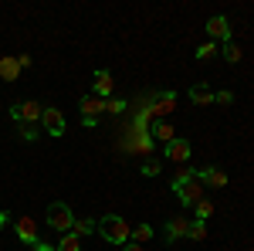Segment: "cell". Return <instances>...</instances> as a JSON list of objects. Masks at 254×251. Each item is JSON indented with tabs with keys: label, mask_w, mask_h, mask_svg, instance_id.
<instances>
[{
	"label": "cell",
	"mask_w": 254,
	"mask_h": 251,
	"mask_svg": "<svg viewBox=\"0 0 254 251\" xmlns=\"http://www.w3.org/2000/svg\"><path fill=\"white\" fill-rule=\"evenodd\" d=\"M109 245H129V224H126V217H119V214H105V217H98V228H95Z\"/></svg>",
	"instance_id": "1"
},
{
	"label": "cell",
	"mask_w": 254,
	"mask_h": 251,
	"mask_svg": "<svg viewBox=\"0 0 254 251\" xmlns=\"http://www.w3.org/2000/svg\"><path fill=\"white\" fill-rule=\"evenodd\" d=\"M14 234H17L27 248H34V251H55V245H44V241H41L38 221H34V217H17V221H14Z\"/></svg>",
	"instance_id": "2"
},
{
	"label": "cell",
	"mask_w": 254,
	"mask_h": 251,
	"mask_svg": "<svg viewBox=\"0 0 254 251\" xmlns=\"http://www.w3.org/2000/svg\"><path fill=\"white\" fill-rule=\"evenodd\" d=\"M44 221H48V228H51L55 234H68V231H71V224H75V217H71V207H68V204H61V200H55V204L48 207Z\"/></svg>",
	"instance_id": "3"
},
{
	"label": "cell",
	"mask_w": 254,
	"mask_h": 251,
	"mask_svg": "<svg viewBox=\"0 0 254 251\" xmlns=\"http://www.w3.org/2000/svg\"><path fill=\"white\" fill-rule=\"evenodd\" d=\"M78 112H81V126L95 129L98 122H102V116H105V102H102V98H95V95H81Z\"/></svg>",
	"instance_id": "4"
},
{
	"label": "cell",
	"mask_w": 254,
	"mask_h": 251,
	"mask_svg": "<svg viewBox=\"0 0 254 251\" xmlns=\"http://www.w3.org/2000/svg\"><path fill=\"white\" fill-rule=\"evenodd\" d=\"M41 112H44V105L41 102H14L10 105V116L17 119V126H41Z\"/></svg>",
	"instance_id": "5"
},
{
	"label": "cell",
	"mask_w": 254,
	"mask_h": 251,
	"mask_svg": "<svg viewBox=\"0 0 254 251\" xmlns=\"http://www.w3.org/2000/svg\"><path fill=\"white\" fill-rule=\"evenodd\" d=\"M176 92L173 88H166V92H156V95H149V116H156V119H163V116H170V112H176Z\"/></svg>",
	"instance_id": "6"
},
{
	"label": "cell",
	"mask_w": 254,
	"mask_h": 251,
	"mask_svg": "<svg viewBox=\"0 0 254 251\" xmlns=\"http://www.w3.org/2000/svg\"><path fill=\"white\" fill-rule=\"evenodd\" d=\"M176 197H180V204H183L187 211H193L196 204H200V200L207 197V187H203V183H200V180L193 176L190 183H183V187H176Z\"/></svg>",
	"instance_id": "7"
},
{
	"label": "cell",
	"mask_w": 254,
	"mask_h": 251,
	"mask_svg": "<svg viewBox=\"0 0 254 251\" xmlns=\"http://www.w3.org/2000/svg\"><path fill=\"white\" fill-rule=\"evenodd\" d=\"M41 129H44V136H64V116H61V109L44 105V112H41Z\"/></svg>",
	"instance_id": "8"
},
{
	"label": "cell",
	"mask_w": 254,
	"mask_h": 251,
	"mask_svg": "<svg viewBox=\"0 0 254 251\" xmlns=\"http://www.w3.org/2000/svg\"><path fill=\"white\" fill-rule=\"evenodd\" d=\"M163 153H166L170 163H180V167H183V163L190 160V139H180V136H176L173 143H166V146H163Z\"/></svg>",
	"instance_id": "9"
},
{
	"label": "cell",
	"mask_w": 254,
	"mask_h": 251,
	"mask_svg": "<svg viewBox=\"0 0 254 251\" xmlns=\"http://www.w3.org/2000/svg\"><path fill=\"white\" fill-rule=\"evenodd\" d=\"M207 34H210V41H231V24H227V17L224 14H214V17L207 20Z\"/></svg>",
	"instance_id": "10"
},
{
	"label": "cell",
	"mask_w": 254,
	"mask_h": 251,
	"mask_svg": "<svg viewBox=\"0 0 254 251\" xmlns=\"http://www.w3.org/2000/svg\"><path fill=\"white\" fill-rule=\"evenodd\" d=\"M196 180L207 187V190H217V187H227V173L217 170V167H207V170H196Z\"/></svg>",
	"instance_id": "11"
},
{
	"label": "cell",
	"mask_w": 254,
	"mask_h": 251,
	"mask_svg": "<svg viewBox=\"0 0 254 251\" xmlns=\"http://www.w3.org/2000/svg\"><path fill=\"white\" fill-rule=\"evenodd\" d=\"M190 234V217H170L166 221V241H180Z\"/></svg>",
	"instance_id": "12"
},
{
	"label": "cell",
	"mask_w": 254,
	"mask_h": 251,
	"mask_svg": "<svg viewBox=\"0 0 254 251\" xmlns=\"http://www.w3.org/2000/svg\"><path fill=\"white\" fill-rule=\"evenodd\" d=\"M0 78L3 82H17L20 78V65L14 55H0Z\"/></svg>",
	"instance_id": "13"
},
{
	"label": "cell",
	"mask_w": 254,
	"mask_h": 251,
	"mask_svg": "<svg viewBox=\"0 0 254 251\" xmlns=\"http://www.w3.org/2000/svg\"><path fill=\"white\" fill-rule=\"evenodd\" d=\"M112 88H116V82H112V75L109 72H95V98H105L112 95Z\"/></svg>",
	"instance_id": "14"
},
{
	"label": "cell",
	"mask_w": 254,
	"mask_h": 251,
	"mask_svg": "<svg viewBox=\"0 0 254 251\" xmlns=\"http://www.w3.org/2000/svg\"><path fill=\"white\" fill-rule=\"evenodd\" d=\"M156 238V231H153V224H136L132 231H129V241H136V245H149Z\"/></svg>",
	"instance_id": "15"
},
{
	"label": "cell",
	"mask_w": 254,
	"mask_h": 251,
	"mask_svg": "<svg viewBox=\"0 0 254 251\" xmlns=\"http://www.w3.org/2000/svg\"><path fill=\"white\" fill-rule=\"evenodd\" d=\"M153 139H156V143H163V146H166V143H173L176 139V133H173V126H170V122H163V119H159L156 126H153Z\"/></svg>",
	"instance_id": "16"
},
{
	"label": "cell",
	"mask_w": 254,
	"mask_h": 251,
	"mask_svg": "<svg viewBox=\"0 0 254 251\" xmlns=\"http://www.w3.org/2000/svg\"><path fill=\"white\" fill-rule=\"evenodd\" d=\"M190 102H193V105H210V102H214V92H210L207 85H193V88H190Z\"/></svg>",
	"instance_id": "17"
},
{
	"label": "cell",
	"mask_w": 254,
	"mask_h": 251,
	"mask_svg": "<svg viewBox=\"0 0 254 251\" xmlns=\"http://www.w3.org/2000/svg\"><path fill=\"white\" fill-rule=\"evenodd\" d=\"M98 228V221H92V217H75V224H71V234L75 238H85V234H92Z\"/></svg>",
	"instance_id": "18"
},
{
	"label": "cell",
	"mask_w": 254,
	"mask_h": 251,
	"mask_svg": "<svg viewBox=\"0 0 254 251\" xmlns=\"http://www.w3.org/2000/svg\"><path fill=\"white\" fill-rule=\"evenodd\" d=\"M55 251H81V238H75V234H61L58 245H55Z\"/></svg>",
	"instance_id": "19"
},
{
	"label": "cell",
	"mask_w": 254,
	"mask_h": 251,
	"mask_svg": "<svg viewBox=\"0 0 254 251\" xmlns=\"http://www.w3.org/2000/svg\"><path fill=\"white\" fill-rule=\"evenodd\" d=\"M153 146H156V139H153V136L149 133H136V143H132V150H136V153H153Z\"/></svg>",
	"instance_id": "20"
},
{
	"label": "cell",
	"mask_w": 254,
	"mask_h": 251,
	"mask_svg": "<svg viewBox=\"0 0 254 251\" xmlns=\"http://www.w3.org/2000/svg\"><path fill=\"white\" fill-rule=\"evenodd\" d=\"M207 217H214V204L203 197V200L193 207V217H190V221H203V224H207Z\"/></svg>",
	"instance_id": "21"
},
{
	"label": "cell",
	"mask_w": 254,
	"mask_h": 251,
	"mask_svg": "<svg viewBox=\"0 0 254 251\" xmlns=\"http://www.w3.org/2000/svg\"><path fill=\"white\" fill-rule=\"evenodd\" d=\"M129 109V102L126 98H105V112H112V116H122Z\"/></svg>",
	"instance_id": "22"
},
{
	"label": "cell",
	"mask_w": 254,
	"mask_h": 251,
	"mask_svg": "<svg viewBox=\"0 0 254 251\" xmlns=\"http://www.w3.org/2000/svg\"><path fill=\"white\" fill-rule=\"evenodd\" d=\"M159 170H163V160H156V156H149L142 163V176H159Z\"/></svg>",
	"instance_id": "23"
},
{
	"label": "cell",
	"mask_w": 254,
	"mask_h": 251,
	"mask_svg": "<svg viewBox=\"0 0 254 251\" xmlns=\"http://www.w3.org/2000/svg\"><path fill=\"white\" fill-rule=\"evenodd\" d=\"M187 238H193V241H207V224L203 221H190V234Z\"/></svg>",
	"instance_id": "24"
},
{
	"label": "cell",
	"mask_w": 254,
	"mask_h": 251,
	"mask_svg": "<svg viewBox=\"0 0 254 251\" xmlns=\"http://www.w3.org/2000/svg\"><path fill=\"white\" fill-rule=\"evenodd\" d=\"M214 55H217V41H207V44L196 48V61H207V58H214Z\"/></svg>",
	"instance_id": "25"
},
{
	"label": "cell",
	"mask_w": 254,
	"mask_h": 251,
	"mask_svg": "<svg viewBox=\"0 0 254 251\" xmlns=\"http://www.w3.org/2000/svg\"><path fill=\"white\" fill-rule=\"evenodd\" d=\"M224 58L231 61V65H237V61H241V48H237L234 41H227V44H224Z\"/></svg>",
	"instance_id": "26"
},
{
	"label": "cell",
	"mask_w": 254,
	"mask_h": 251,
	"mask_svg": "<svg viewBox=\"0 0 254 251\" xmlns=\"http://www.w3.org/2000/svg\"><path fill=\"white\" fill-rule=\"evenodd\" d=\"M17 129H20V139H27V143L38 139V129H34V126H17Z\"/></svg>",
	"instance_id": "27"
},
{
	"label": "cell",
	"mask_w": 254,
	"mask_h": 251,
	"mask_svg": "<svg viewBox=\"0 0 254 251\" xmlns=\"http://www.w3.org/2000/svg\"><path fill=\"white\" fill-rule=\"evenodd\" d=\"M214 102H217V105H231V102H234V92H217Z\"/></svg>",
	"instance_id": "28"
},
{
	"label": "cell",
	"mask_w": 254,
	"mask_h": 251,
	"mask_svg": "<svg viewBox=\"0 0 254 251\" xmlns=\"http://www.w3.org/2000/svg\"><path fill=\"white\" fill-rule=\"evenodd\" d=\"M17 65H20V72H24V68H31L34 61H31V55H17Z\"/></svg>",
	"instance_id": "29"
},
{
	"label": "cell",
	"mask_w": 254,
	"mask_h": 251,
	"mask_svg": "<svg viewBox=\"0 0 254 251\" xmlns=\"http://www.w3.org/2000/svg\"><path fill=\"white\" fill-rule=\"evenodd\" d=\"M122 251H146V245H136L132 241V245H122Z\"/></svg>",
	"instance_id": "30"
},
{
	"label": "cell",
	"mask_w": 254,
	"mask_h": 251,
	"mask_svg": "<svg viewBox=\"0 0 254 251\" xmlns=\"http://www.w3.org/2000/svg\"><path fill=\"white\" fill-rule=\"evenodd\" d=\"M7 221H10V214H7V211H0V228H7Z\"/></svg>",
	"instance_id": "31"
}]
</instances>
